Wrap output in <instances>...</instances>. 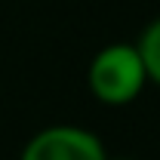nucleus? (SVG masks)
Returning <instances> with one entry per match:
<instances>
[{"label": "nucleus", "mask_w": 160, "mask_h": 160, "mask_svg": "<svg viewBox=\"0 0 160 160\" xmlns=\"http://www.w3.org/2000/svg\"><path fill=\"white\" fill-rule=\"evenodd\" d=\"M86 83H89L92 99L102 105L120 108V105L136 102L148 83L136 43H111V46L99 49L89 62Z\"/></svg>", "instance_id": "obj_1"}, {"label": "nucleus", "mask_w": 160, "mask_h": 160, "mask_svg": "<svg viewBox=\"0 0 160 160\" xmlns=\"http://www.w3.org/2000/svg\"><path fill=\"white\" fill-rule=\"evenodd\" d=\"M19 160H108L102 139L77 123H56L25 142Z\"/></svg>", "instance_id": "obj_2"}, {"label": "nucleus", "mask_w": 160, "mask_h": 160, "mask_svg": "<svg viewBox=\"0 0 160 160\" xmlns=\"http://www.w3.org/2000/svg\"><path fill=\"white\" fill-rule=\"evenodd\" d=\"M136 49H139V56H142L148 83H157V86H160V16L142 31Z\"/></svg>", "instance_id": "obj_3"}, {"label": "nucleus", "mask_w": 160, "mask_h": 160, "mask_svg": "<svg viewBox=\"0 0 160 160\" xmlns=\"http://www.w3.org/2000/svg\"><path fill=\"white\" fill-rule=\"evenodd\" d=\"M108 160H132V157H108Z\"/></svg>", "instance_id": "obj_4"}]
</instances>
